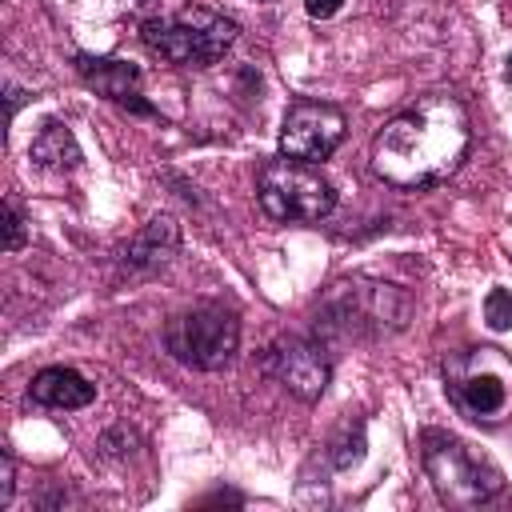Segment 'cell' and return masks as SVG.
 <instances>
[{"instance_id":"obj_1","label":"cell","mask_w":512,"mask_h":512,"mask_svg":"<svg viewBox=\"0 0 512 512\" xmlns=\"http://www.w3.org/2000/svg\"><path fill=\"white\" fill-rule=\"evenodd\" d=\"M468 112L448 92H428L396 112L372 140V168L396 188H428L448 180L468 156Z\"/></svg>"},{"instance_id":"obj_2","label":"cell","mask_w":512,"mask_h":512,"mask_svg":"<svg viewBox=\"0 0 512 512\" xmlns=\"http://www.w3.org/2000/svg\"><path fill=\"white\" fill-rule=\"evenodd\" d=\"M236 20L212 8H184L168 20H144L140 40L152 56L176 68H212L236 44Z\"/></svg>"},{"instance_id":"obj_3","label":"cell","mask_w":512,"mask_h":512,"mask_svg":"<svg viewBox=\"0 0 512 512\" xmlns=\"http://www.w3.org/2000/svg\"><path fill=\"white\" fill-rule=\"evenodd\" d=\"M420 464H424V476L432 480V492L444 508H480L504 488V480L492 464L476 460L456 436H448L440 428H428L420 436Z\"/></svg>"},{"instance_id":"obj_4","label":"cell","mask_w":512,"mask_h":512,"mask_svg":"<svg viewBox=\"0 0 512 512\" xmlns=\"http://www.w3.org/2000/svg\"><path fill=\"white\" fill-rule=\"evenodd\" d=\"M256 200L280 224H312L336 208V188L304 160H268L256 172Z\"/></svg>"},{"instance_id":"obj_5","label":"cell","mask_w":512,"mask_h":512,"mask_svg":"<svg viewBox=\"0 0 512 512\" xmlns=\"http://www.w3.org/2000/svg\"><path fill=\"white\" fill-rule=\"evenodd\" d=\"M316 320L324 324V332H336V336H384V332L404 328L408 296L396 284L348 280V284L332 288V296L320 304Z\"/></svg>"},{"instance_id":"obj_6","label":"cell","mask_w":512,"mask_h":512,"mask_svg":"<svg viewBox=\"0 0 512 512\" xmlns=\"http://www.w3.org/2000/svg\"><path fill=\"white\" fill-rule=\"evenodd\" d=\"M236 344H240V320L216 304L188 308L164 324V348L196 372L224 368L236 356Z\"/></svg>"},{"instance_id":"obj_7","label":"cell","mask_w":512,"mask_h":512,"mask_svg":"<svg viewBox=\"0 0 512 512\" xmlns=\"http://www.w3.org/2000/svg\"><path fill=\"white\" fill-rule=\"evenodd\" d=\"M344 112L324 100H292L280 124V156L320 164L328 160L344 140Z\"/></svg>"},{"instance_id":"obj_8","label":"cell","mask_w":512,"mask_h":512,"mask_svg":"<svg viewBox=\"0 0 512 512\" xmlns=\"http://www.w3.org/2000/svg\"><path fill=\"white\" fill-rule=\"evenodd\" d=\"M260 368H264V376H272L284 392H292L304 404L320 400L324 388H328V380H332L328 348L316 344V340H304V336H280L264 352Z\"/></svg>"},{"instance_id":"obj_9","label":"cell","mask_w":512,"mask_h":512,"mask_svg":"<svg viewBox=\"0 0 512 512\" xmlns=\"http://www.w3.org/2000/svg\"><path fill=\"white\" fill-rule=\"evenodd\" d=\"M28 400L40 404V408H88L96 400V384H88L76 368H40L28 384Z\"/></svg>"},{"instance_id":"obj_10","label":"cell","mask_w":512,"mask_h":512,"mask_svg":"<svg viewBox=\"0 0 512 512\" xmlns=\"http://www.w3.org/2000/svg\"><path fill=\"white\" fill-rule=\"evenodd\" d=\"M76 72L88 88H96L100 96L116 100V104H128L132 96H140V68L128 64V60H116V56H76Z\"/></svg>"},{"instance_id":"obj_11","label":"cell","mask_w":512,"mask_h":512,"mask_svg":"<svg viewBox=\"0 0 512 512\" xmlns=\"http://www.w3.org/2000/svg\"><path fill=\"white\" fill-rule=\"evenodd\" d=\"M176 244H180L176 220H172V216H156V220H148V224L128 240L124 264H128V268H140V272L160 268V264H168V256L176 252Z\"/></svg>"},{"instance_id":"obj_12","label":"cell","mask_w":512,"mask_h":512,"mask_svg":"<svg viewBox=\"0 0 512 512\" xmlns=\"http://www.w3.org/2000/svg\"><path fill=\"white\" fill-rule=\"evenodd\" d=\"M28 156H32L40 168H52V172H72V168L80 164V144H76V136L68 132V124L48 120V124L36 132V140H32Z\"/></svg>"},{"instance_id":"obj_13","label":"cell","mask_w":512,"mask_h":512,"mask_svg":"<svg viewBox=\"0 0 512 512\" xmlns=\"http://www.w3.org/2000/svg\"><path fill=\"white\" fill-rule=\"evenodd\" d=\"M452 396H456V404H460L464 412H472V416H492V412L504 408L508 388H504V380L492 376V372H468V376L452 380Z\"/></svg>"},{"instance_id":"obj_14","label":"cell","mask_w":512,"mask_h":512,"mask_svg":"<svg viewBox=\"0 0 512 512\" xmlns=\"http://www.w3.org/2000/svg\"><path fill=\"white\" fill-rule=\"evenodd\" d=\"M484 320L492 332H508L512 328V292L508 288H492L484 296Z\"/></svg>"},{"instance_id":"obj_15","label":"cell","mask_w":512,"mask_h":512,"mask_svg":"<svg viewBox=\"0 0 512 512\" xmlns=\"http://www.w3.org/2000/svg\"><path fill=\"white\" fill-rule=\"evenodd\" d=\"M24 224H28V220H24L20 204L8 196V200H4V248H8V252L24 248V236H28V228H24Z\"/></svg>"},{"instance_id":"obj_16","label":"cell","mask_w":512,"mask_h":512,"mask_svg":"<svg viewBox=\"0 0 512 512\" xmlns=\"http://www.w3.org/2000/svg\"><path fill=\"white\" fill-rule=\"evenodd\" d=\"M12 488H16V480H12V456L0 452V508L12 504Z\"/></svg>"},{"instance_id":"obj_17","label":"cell","mask_w":512,"mask_h":512,"mask_svg":"<svg viewBox=\"0 0 512 512\" xmlns=\"http://www.w3.org/2000/svg\"><path fill=\"white\" fill-rule=\"evenodd\" d=\"M340 4H344V0H304L308 16H316V20H328V16H336V12H340Z\"/></svg>"},{"instance_id":"obj_18","label":"cell","mask_w":512,"mask_h":512,"mask_svg":"<svg viewBox=\"0 0 512 512\" xmlns=\"http://www.w3.org/2000/svg\"><path fill=\"white\" fill-rule=\"evenodd\" d=\"M508 76H512V56H508Z\"/></svg>"}]
</instances>
